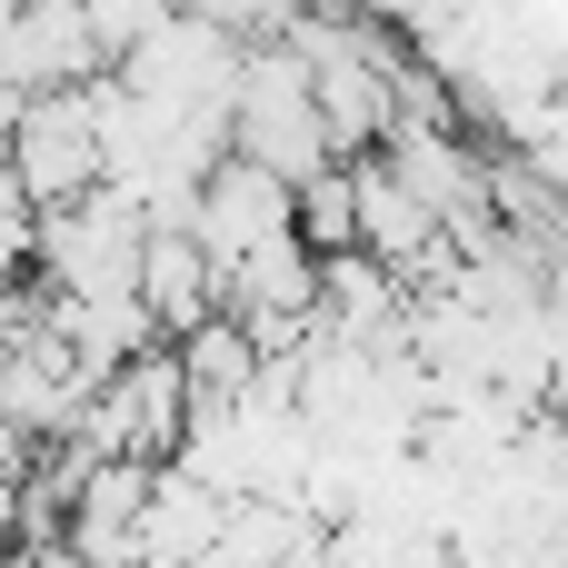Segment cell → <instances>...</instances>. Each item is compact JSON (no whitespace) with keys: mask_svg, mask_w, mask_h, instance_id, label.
Segmentation results:
<instances>
[{"mask_svg":"<svg viewBox=\"0 0 568 568\" xmlns=\"http://www.w3.org/2000/svg\"><path fill=\"white\" fill-rule=\"evenodd\" d=\"M140 320L160 329V349H180L210 320H230L220 310V270H210V250L190 230H150V250H140Z\"/></svg>","mask_w":568,"mask_h":568,"instance_id":"4","label":"cell"},{"mask_svg":"<svg viewBox=\"0 0 568 568\" xmlns=\"http://www.w3.org/2000/svg\"><path fill=\"white\" fill-rule=\"evenodd\" d=\"M0 160H10L0 180H10V200H20L30 220H50V210H70V200L110 190L90 90H40V100H10V120H0Z\"/></svg>","mask_w":568,"mask_h":568,"instance_id":"2","label":"cell"},{"mask_svg":"<svg viewBox=\"0 0 568 568\" xmlns=\"http://www.w3.org/2000/svg\"><path fill=\"white\" fill-rule=\"evenodd\" d=\"M190 240H200L210 270L230 280V270H250L260 250L290 240V190H280L270 170H250V160H220V170L200 180V200H190Z\"/></svg>","mask_w":568,"mask_h":568,"instance_id":"3","label":"cell"},{"mask_svg":"<svg viewBox=\"0 0 568 568\" xmlns=\"http://www.w3.org/2000/svg\"><path fill=\"white\" fill-rule=\"evenodd\" d=\"M290 240L329 270V260H359V190H349V170H320V180H300L290 190Z\"/></svg>","mask_w":568,"mask_h":568,"instance_id":"5","label":"cell"},{"mask_svg":"<svg viewBox=\"0 0 568 568\" xmlns=\"http://www.w3.org/2000/svg\"><path fill=\"white\" fill-rule=\"evenodd\" d=\"M230 160L270 170L280 190L339 170V150H329V130H320V100H310V70H300L290 40H260V50L240 60V90H230Z\"/></svg>","mask_w":568,"mask_h":568,"instance_id":"1","label":"cell"}]
</instances>
